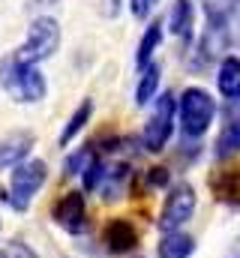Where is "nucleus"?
<instances>
[{"label":"nucleus","mask_w":240,"mask_h":258,"mask_svg":"<svg viewBox=\"0 0 240 258\" xmlns=\"http://www.w3.org/2000/svg\"><path fill=\"white\" fill-rule=\"evenodd\" d=\"M216 111H219V105L210 90H204L198 84L183 87V93L177 96V126L183 138H192V141L204 138L216 120Z\"/></svg>","instance_id":"obj_1"},{"label":"nucleus","mask_w":240,"mask_h":258,"mask_svg":"<svg viewBox=\"0 0 240 258\" xmlns=\"http://www.w3.org/2000/svg\"><path fill=\"white\" fill-rule=\"evenodd\" d=\"M0 87L21 105L42 102L48 93V81H45L42 69L33 63H21L12 54L0 60Z\"/></svg>","instance_id":"obj_2"},{"label":"nucleus","mask_w":240,"mask_h":258,"mask_svg":"<svg viewBox=\"0 0 240 258\" xmlns=\"http://www.w3.org/2000/svg\"><path fill=\"white\" fill-rule=\"evenodd\" d=\"M60 36H63L60 33V21L54 15H36L30 21V27H27L24 42L12 51V57L21 60V63L39 66L42 60L54 57V51L60 48Z\"/></svg>","instance_id":"obj_3"},{"label":"nucleus","mask_w":240,"mask_h":258,"mask_svg":"<svg viewBox=\"0 0 240 258\" xmlns=\"http://www.w3.org/2000/svg\"><path fill=\"white\" fill-rule=\"evenodd\" d=\"M174 126H177V96L165 90L156 96L153 111L147 114V123L141 129V147L147 153H162L174 135Z\"/></svg>","instance_id":"obj_4"},{"label":"nucleus","mask_w":240,"mask_h":258,"mask_svg":"<svg viewBox=\"0 0 240 258\" xmlns=\"http://www.w3.org/2000/svg\"><path fill=\"white\" fill-rule=\"evenodd\" d=\"M45 180H48V165L42 159H24L9 174V192H6L9 204L15 210H27L33 195L45 186Z\"/></svg>","instance_id":"obj_5"},{"label":"nucleus","mask_w":240,"mask_h":258,"mask_svg":"<svg viewBox=\"0 0 240 258\" xmlns=\"http://www.w3.org/2000/svg\"><path fill=\"white\" fill-rule=\"evenodd\" d=\"M195 204H198V198H195L192 183H186V180L174 183V186L168 189V195H165V204H162L159 219H156L159 231H162V234H168V231H183V225H186V222L192 219V213H195Z\"/></svg>","instance_id":"obj_6"},{"label":"nucleus","mask_w":240,"mask_h":258,"mask_svg":"<svg viewBox=\"0 0 240 258\" xmlns=\"http://www.w3.org/2000/svg\"><path fill=\"white\" fill-rule=\"evenodd\" d=\"M51 216L66 234H84L87 231V201L84 192L72 189V192L60 195L51 207Z\"/></svg>","instance_id":"obj_7"},{"label":"nucleus","mask_w":240,"mask_h":258,"mask_svg":"<svg viewBox=\"0 0 240 258\" xmlns=\"http://www.w3.org/2000/svg\"><path fill=\"white\" fill-rule=\"evenodd\" d=\"M102 246H105L108 255H129L138 246V228L126 216L108 219L105 228H102Z\"/></svg>","instance_id":"obj_8"},{"label":"nucleus","mask_w":240,"mask_h":258,"mask_svg":"<svg viewBox=\"0 0 240 258\" xmlns=\"http://www.w3.org/2000/svg\"><path fill=\"white\" fill-rule=\"evenodd\" d=\"M36 144V135L30 129H15L6 138H0V171L21 165L24 159H30V150Z\"/></svg>","instance_id":"obj_9"},{"label":"nucleus","mask_w":240,"mask_h":258,"mask_svg":"<svg viewBox=\"0 0 240 258\" xmlns=\"http://www.w3.org/2000/svg\"><path fill=\"white\" fill-rule=\"evenodd\" d=\"M210 192L219 204H228V207H240V165H222L210 174L207 180Z\"/></svg>","instance_id":"obj_10"},{"label":"nucleus","mask_w":240,"mask_h":258,"mask_svg":"<svg viewBox=\"0 0 240 258\" xmlns=\"http://www.w3.org/2000/svg\"><path fill=\"white\" fill-rule=\"evenodd\" d=\"M165 27L183 45H192V39H195V0H174L171 9H168Z\"/></svg>","instance_id":"obj_11"},{"label":"nucleus","mask_w":240,"mask_h":258,"mask_svg":"<svg viewBox=\"0 0 240 258\" xmlns=\"http://www.w3.org/2000/svg\"><path fill=\"white\" fill-rule=\"evenodd\" d=\"M162 36H165V21L150 18V21H147V27H144V33H141V39H138V45H135V69L153 63V54L159 51Z\"/></svg>","instance_id":"obj_12"},{"label":"nucleus","mask_w":240,"mask_h":258,"mask_svg":"<svg viewBox=\"0 0 240 258\" xmlns=\"http://www.w3.org/2000/svg\"><path fill=\"white\" fill-rule=\"evenodd\" d=\"M216 87L222 93V99L237 102L240 99V57L237 54H225L216 66Z\"/></svg>","instance_id":"obj_13"},{"label":"nucleus","mask_w":240,"mask_h":258,"mask_svg":"<svg viewBox=\"0 0 240 258\" xmlns=\"http://www.w3.org/2000/svg\"><path fill=\"white\" fill-rule=\"evenodd\" d=\"M159 81H162V63H159V60L141 66V69H138V81H135L132 102L141 108V105H147L150 99H156V96H159Z\"/></svg>","instance_id":"obj_14"},{"label":"nucleus","mask_w":240,"mask_h":258,"mask_svg":"<svg viewBox=\"0 0 240 258\" xmlns=\"http://www.w3.org/2000/svg\"><path fill=\"white\" fill-rule=\"evenodd\" d=\"M195 252V237L186 231H168L156 243V258H189Z\"/></svg>","instance_id":"obj_15"},{"label":"nucleus","mask_w":240,"mask_h":258,"mask_svg":"<svg viewBox=\"0 0 240 258\" xmlns=\"http://www.w3.org/2000/svg\"><path fill=\"white\" fill-rule=\"evenodd\" d=\"M90 117H93V99H84L72 114H69V120H66V126L60 129V147H66V144H72L84 129H87V123H90Z\"/></svg>","instance_id":"obj_16"},{"label":"nucleus","mask_w":240,"mask_h":258,"mask_svg":"<svg viewBox=\"0 0 240 258\" xmlns=\"http://www.w3.org/2000/svg\"><path fill=\"white\" fill-rule=\"evenodd\" d=\"M129 177H132V168H129V162H117V165H111V168H105V177H102V183H99V192L105 201H114L123 195V186L129 183Z\"/></svg>","instance_id":"obj_17"},{"label":"nucleus","mask_w":240,"mask_h":258,"mask_svg":"<svg viewBox=\"0 0 240 258\" xmlns=\"http://www.w3.org/2000/svg\"><path fill=\"white\" fill-rule=\"evenodd\" d=\"M216 159H228V156H237L240 153V117L228 120L222 132L216 135V147H213Z\"/></svg>","instance_id":"obj_18"},{"label":"nucleus","mask_w":240,"mask_h":258,"mask_svg":"<svg viewBox=\"0 0 240 258\" xmlns=\"http://www.w3.org/2000/svg\"><path fill=\"white\" fill-rule=\"evenodd\" d=\"M93 156H96V150L93 147H78L75 153H69L66 159H63V174L66 177H81L84 171H87V165L93 162Z\"/></svg>","instance_id":"obj_19"},{"label":"nucleus","mask_w":240,"mask_h":258,"mask_svg":"<svg viewBox=\"0 0 240 258\" xmlns=\"http://www.w3.org/2000/svg\"><path fill=\"white\" fill-rule=\"evenodd\" d=\"M144 180H147V189H165L171 183V171L162 168V165H153V168H147Z\"/></svg>","instance_id":"obj_20"},{"label":"nucleus","mask_w":240,"mask_h":258,"mask_svg":"<svg viewBox=\"0 0 240 258\" xmlns=\"http://www.w3.org/2000/svg\"><path fill=\"white\" fill-rule=\"evenodd\" d=\"M156 3H159V0H129V15H132L135 21H150Z\"/></svg>","instance_id":"obj_21"},{"label":"nucleus","mask_w":240,"mask_h":258,"mask_svg":"<svg viewBox=\"0 0 240 258\" xmlns=\"http://www.w3.org/2000/svg\"><path fill=\"white\" fill-rule=\"evenodd\" d=\"M6 258H36V252H33L30 246H24V243H12Z\"/></svg>","instance_id":"obj_22"},{"label":"nucleus","mask_w":240,"mask_h":258,"mask_svg":"<svg viewBox=\"0 0 240 258\" xmlns=\"http://www.w3.org/2000/svg\"><path fill=\"white\" fill-rule=\"evenodd\" d=\"M120 6H123V0H102V12H105L108 18H114V15H117Z\"/></svg>","instance_id":"obj_23"},{"label":"nucleus","mask_w":240,"mask_h":258,"mask_svg":"<svg viewBox=\"0 0 240 258\" xmlns=\"http://www.w3.org/2000/svg\"><path fill=\"white\" fill-rule=\"evenodd\" d=\"M225 258H240V231H237V237L231 240V246H228V252H225Z\"/></svg>","instance_id":"obj_24"},{"label":"nucleus","mask_w":240,"mask_h":258,"mask_svg":"<svg viewBox=\"0 0 240 258\" xmlns=\"http://www.w3.org/2000/svg\"><path fill=\"white\" fill-rule=\"evenodd\" d=\"M57 0H30V9H42V6H54Z\"/></svg>","instance_id":"obj_25"},{"label":"nucleus","mask_w":240,"mask_h":258,"mask_svg":"<svg viewBox=\"0 0 240 258\" xmlns=\"http://www.w3.org/2000/svg\"><path fill=\"white\" fill-rule=\"evenodd\" d=\"M135 258H141V255H135Z\"/></svg>","instance_id":"obj_26"}]
</instances>
